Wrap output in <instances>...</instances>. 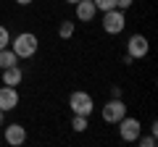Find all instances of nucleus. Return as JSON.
<instances>
[{"mask_svg":"<svg viewBox=\"0 0 158 147\" xmlns=\"http://www.w3.org/2000/svg\"><path fill=\"white\" fill-rule=\"evenodd\" d=\"M132 3H135V0H116V8H118V11H127Z\"/></svg>","mask_w":158,"mask_h":147,"instance_id":"obj_17","label":"nucleus"},{"mask_svg":"<svg viewBox=\"0 0 158 147\" xmlns=\"http://www.w3.org/2000/svg\"><path fill=\"white\" fill-rule=\"evenodd\" d=\"M124 116H127V105L121 97H113V100H108L103 105V121L106 124H118Z\"/></svg>","mask_w":158,"mask_h":147,"instance_id":"obj_3","label":"nucleus"},{"mask_svg":"<svg viewBox=\"0 0 158 147\" xmlns=\"http://www.w3.org/2000/svg\"><path fill=\"white\" fill-rule=\"evenodd\" d=\"M66 3H79V0H66Z\"/></svg>","mask_w":158,"mask_h":147,"instance_id":"obj_20","label":"nucleus"},{"mask_svg":"<svg viewBox=\"0 0 158 147\" xmlns=\"http://www.w3.org/2000/svg\"><path fill=\"white\" fill-rule=\"evenodd\" d=\"M19 105V89L16 87H0V110L8 113V110H16Z\"/></svg>","mask_w":158,"mask_h":147,"instance_id":"obj_7","label":"nucleus"},{"mask_svg":"<svg viewBox=\"0 0 158 147\" xmlns=\"http://www.w3.org/2000/svg\"><path fill=\"white\" fill-rule=\"evenodd\" d=\"M3 116H6V113H3V110H0V124H3Z\"/></svg>","mask_w":158,"mask_h":147,"instance_id":"obj_19","label":"nucleus"},{"mask_svg":"<svg viewBox=\"0 0 158 147\" xmlns=\"http://www.w3.org/2000/svg\"><path fill=\"white\" fill-rule=\"evenodd\" d=\"M69 108L74 110V116H90L92 108H95V102H92V97L87 95V92H71Z\"/></svg>","mask_w":158,"mask_h":147,"instance_id":"obj_4","label":"nucleus"},{"mask_svg":"<svg viewBox=\"0 0 158 147\" xmlns=\"http://www.w3.org/2000/svg\"><path fill=\"white\" fill-rule=\"evenodd\" d=\"M95 3L98 11H111V8H116V0H92Z\"/></svg>","mask_w":158,"mask_h":147,"instance_id":"obj_14","label":"nucleus"},{"mask_svg":"<svg viewBox=\"0 0 158 147\" xmlns=\"http://www.w3.org/2000/svg\"><path fill=\"white\" fill-rule=\"evenodd\" d=\"M8 45H11V34H8L6 26H0V50H3V47H8Z\"/></svg>","mask_w":158,"mask_h":147,"instance_id":"obj_15","label":"nucleus"},{"mask_svg":"<svg viewBox=\"0 0 158 147\" xmlns=\"http://www.w3.org/2000/svg\"><path fill=\"white\" fill-rule=\"evenodd\" d=\"M19 6H29V3H32V0H16Z\"/></svg>","mask_w":158,"mask_h":147,"instance_id":"obj_18","label":"nucleus"},{"mask_svg":"<svg viewBox=\"0 0 158 147\" xmlns=\"http://www.w3.org/2000/svg\"><path fill=\"white\" fill-rule=\"evenodd\" d=\"M77 6V18L79 21H92L95 18V13H98V8H95V3L92 0H79V3H74Z\"/></svg>","mask_w":158,"mask_h":147,"instance_id":"obj_9","label":"nucleus"},{"mask_svg":"<svg viewBox=\"0 0 158 147\" xmlns=\"http://www.w3.org/2000/svg\"><path fill=\"white\" fill-rule=\"evenodd\" d=\"M6 142L11 147H19V145H24L27 142V129H24L21 124H11L6 129Z\"/></svg>","mask_w":158,"mask_h":147,"instance_id":"obj_8","label":"nucleus"},{"mask_svg":"<svg viewBox=\"0 0 158 147\" xmlns=\"http://www.w3.org/2000/svg\"><path fill=\"white\" fill-rule=\"evenodd\" d=\"M21 79H24V74H21V68H19V66L3 68V84H8V87H19V84H21Z\"/></svg>","mask_w":158,"mask_h":147,"instance_id":"obj_10","label":"nucleus"},{"mask_svg":"<svg viewBox=\"0 0 158 147\" xmlns=\"http://www.w3.org/2000/svg\"><path fill=\"white\" fill-rule=\"evenodd\" d=\"M137 142H140L142 147H156V134H148V137H137Z\"/></svg>","mask_w":158,"mask_h":147,"instance_id":"obj_16","label":"nucleus"},{"mask_svg":"<svg viewBox=\"0 0 158 147\" xmlns=\"http://www.w3.org/2000/svg\"><path fill=\"white\" fill-rule=\"evenodd\" d=\"M150 50V42H148L145 34H132L129 42H127V55L129 58H145Z\"/></svg>","mask_w":158,"mask_h":147,"instance_id":"obj_6","label":"nucleus"},{"mask_svg":"<svg viewBox=\"0 0 158 147\" xmlns=\"http://www.w3.org/2000/svg\"><path fill=\"white\" fill-rule=\"evenodd\" d=\"M58 34H61V40H69L74 34V24L71 21H61V26H58Z\"/></svg>","mask_w":158,"mask_h":147,"instance_id":"obj_13","label":"nucleus"},{"mask_svg":"<svg viewBox=\"0 0 158 147\" xmlns=\"http://www.w3.org/2000/svg\"><path fill=\"white\" fill-rule=\"evenodd\" d=\"M11 66H19V55L11 47H3V50H0V71H3V68H11Z\"/></svg>","mask_w":158,"mask_h":147,"instance_id":"obj_11","label":"nucleus"},{"mask_svg":"<svg viewBox=\"0 0 158 147\" xmlns=\"http://www.w3.org/2000/svg\"><path fill=\"white\" fill-rule=\"evenodd\" d=\"M124 26H127V16H124V11H118V8L103 11V29H106L108 34H118Z\"/></svg>","mask_w":158,"mask_h":147,"instance_id":"obj_2","label":"nucleus"},{"mask_svg":"<svg viewBox=\"0 0 158 147\" xmlns=\"http://www.w3.org/2000/svg\"><path fill=\"white\" fill-rule=\"evenodd\" d=\"M118 134H121V139L124 142H137V137L142 134V124L137 118H121L118 121Z\"/></svg>","mask_w":158,"mask_h":147,"instance_id":"obj_5","label":"nucleus"},{"mask_svg":"<svg viewBox=\"0 0 158 147\" xmlns=\"http://www.w3.org/2000/svg\"><path fill=\"white\" fill-rule=\"evenodd\" d=\"M37 34H32V32H21V34H16V40L11 42V50L16 53L19 58H32L34 53H37Z\"/></svg>","mask_w":158,"mask_h":147,"instance_id":"obj_1","label":"nucleus"},{"mask_svg":"<svg viewBox=\"0 0 158 147\" xmlns=\"http://www.w3.org/2000/svg\"><path fill=\"white\" fill-rule=\"evenodd\" d=\"M71 129L74 131H87V116H74V121H71Z\"/></svg>","mask_w":158,"mask_h":147,"instance_id":"obj_12","label":"nucleus"}]
</instances>
